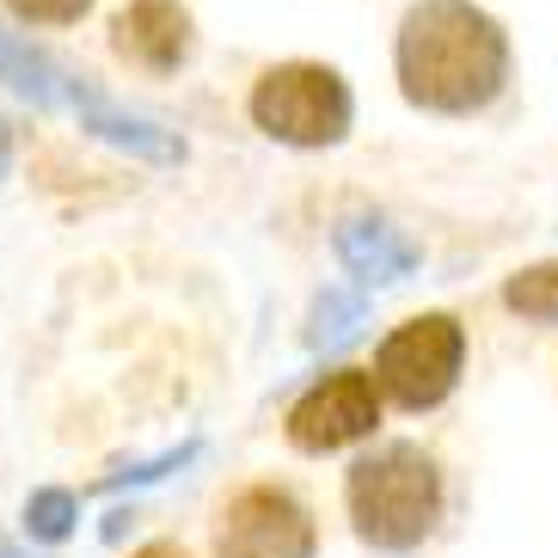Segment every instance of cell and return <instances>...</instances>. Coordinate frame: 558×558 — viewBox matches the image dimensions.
I'll return each mask as SVG.
<instances>
[{
	"label": "cell",
	"instance_id": "cell-1",
	"mask_svg": "<svg viewBox=\"0 0 558 558\" xmlns=\"http://www.w3.org/2000/svg\"><path fill=\"white\" fill-rule=\"evenodd\" d=\"M399 93L417 111L466 117L504 93L509 44L492 13H478L466 0H424L399 25Z\"/></svg>",
	"mask_w": 558,
	"mask_h": 558
},
{
	"label": "cell",
	"instance_id": "cell-2",
	"mask_svg": "<svg viewBox=\"0 0 558 558\" xmlns=\"http://www.w3.org/2000/svg\"><path fill=\"white\" fill-rule=\"evenodd\" d=\"M344 509L362 546L375 553H417L442 527V466L417 442H387L362 454L344 478Z\"/></svg>",
	"mask_w": 558,
	"mask_h": 558
},
{
	"label": "cell",
	"instance_id": "cell-3",
	"mask_svg": "<svg viewBox=\"0 0 558 558\" xmlns=\"http://www.w3.org/2000/svg\"><path fill=\"white\" fill-rule=\"evenodd\" d=\"M252 123L289 148H331L350 130V86L319 62H282L252 86Z\"/></svg>",
	"mask_w": 558,
	"mask_h": 558
},
{
	"label": "cell",
	"instance_id": "cell-4",
	"mask_svg": "<svg viewBox=\"0 0 558 558\" xmlns=\"http://www.w3.org/2000/svg\"><path fill=\"white\" fill-rule=\"evenodd\" d=\"M460 362H466V331L454 313H424L380 344L375 356V387L405 411H429L454 393Z\"/></svg>",
	"mask_w": 558,
	"mask_h": 558
},
{
	"label": "cell",
	"instance_id": "cell-5",
	"mask_svg": "<svg viewBox=\"0 0 558 558\" xmlns=\"http://www.w3.org/2000/svg\"><path fill=\"white\" fill-rule=\"evenodd\" d=\"M319 527L282 485H246L215 522V558H313Z\"/></svg>",
	"mask_w": 558,
	"mask_h": 558
},
{
	"label": "cell",
	"instance_id": "cell-6",
	"mask_svg": "<svg viewBox=\"0 0 558 558\" xmlns=\"http://www.w3.org/2000/svg\"><path fill=\"white\" fill-rule=\"evenodd\" d=\"M375 424H380L375 375L338 368V375H326L319 387H307V393L295 399V411H289V442H295L301 454H338V448L375 436Z\"/></svg>",
	"mask_w": 558,
	"mask_h": 558
},
{
	"label": "cell",
	"instance_id": "cell-7",
	"mask_svg": "<svg viewBox=\"0 0 558 558\" xmlns=\"http://www.w3.org/2000/svg\"><path fill=\"white\" fill-rule=\"evenodd\" d=\"M111 50L148 74H172L191 56V13L179 0H130L111 25Z\"/></svg>",
	"mask_w": 558,
	"mask_h": 558
},
{
	"label": "cell",
	"instance_id": "cell-8",
	"mask_svg": "<svg viewBox=\"0 0 558 558\" xmlns=\"http://www.w3.org/2000/svg\"><path fill=\"white\" fill-rule=\"evenodd\" d=\"M62 105L81 117V130H93L99 142H111V148L135 154V160H154V166L184 160V142H179L172 130H160V123H148V117L117 111V105L105 99V93H93L86 81H62Z\"/></svg>",
	"mask_w": 558,
	"mask_h": 558
},
{
	"label": "cell",
	"instance_id": "cell-9",
	"mask_svg": "<svg viewBox=\"0 0 558 558\" xmlns=\"http://www.w3.org/2000/svg\"><path fill=\"white\" fill-rule=\"evenodd\" d=\"M338 258H344V270L356 282L380 289V282H405L424 252H417V240H405L393 221H380V215H344V221H338Z\"/></svg>",
	"mask_w": 558,
	"mask_h": 558
},
{
	"label": "cell",
	"instance_id": "cell-10",
	"mask_svg": "<svg viewBox=\"0 0 558 558\" xmlns=\"http://www.w3.org/2000/svg\"><path fill=\"white\" fill-rule=\"evenodd\" d=\"M62 81L68 74L44 50H32L13 32H0V86H13L19 99H32V105H62Z\"/></svg>",
	"mask_w": 558,
	"mask_h": 558
},
{
	"label": "cell",
	"instance_id": "cell-11",
	"mask_svg": "<svg viewBox=\"0 0 558 558\" xmlns=\"http://www.w3.org/2000/svg\"><path fill=\"white\" fill-rule=\"evenodd\" d=\"M504 307L522 313V319H541V326H558V258L534 264V270H515L504 282Z\"/></svg>",
	"mask_w": 558,
	"mask_h": 558
},
{
	"label": "cell",
	"instance_id": "cell-12",
	"mask_svg": "<svg viewBox=\"0 0 558 558\" xmlns=\"http://www.w3.org/2000/svg\"><path fill=\"white\" fill-rule=\"evenodd\" d=\"M368 319V307H362V295H319V307H313V319H307V344L313 350H338V344H350L356 338V326Z\"/></svg>",
	"mask_w": 558,
	"mask_h": 558
},
{
	"label": "cell",
	"instance_id": "cell-13",
	"mask_svg": "<svg viewBox=\"0 0 558 558\" xmlns=\"http://www.w3.org/2000/svg\"><path fill=\"white\" fill-rule=\"evenodd\" d=\"M74 522H81V504H74V492H62V485H44V492L25 497V527H32V541H68Z\"/></svg>",
	"mask_w": 558,
	"mask_h": 558
},
{
	"label": "cell",
	"instance_id": "cell-14",
	"mask_svg": "<svg viewBox=\"0 0 558 558\" xmlns=\"http://www.w3.org/2000/svg\"><path fill=\"white\" fill-rule=\"evenodd\" d=\"M19 19H37V25H74V19H86V7L93 0H7Z\"/></svg>",
	"mask_w": 558,
	"mask_h": 558
},
{
	"label": "cell",
	"instance_id": "cell-15",
	"mask_svg": "<svg viewBox=\"0 0 558 558\" xmlns=\"http://www.w3.org/2000/svg\"><path fill=\"white\" fill-rule=\"evenodd\" d=\"M135 558H191V553H184V546H172V541H154V546H142Z\"/></svg>",
	"mask_w": 558,
	"mask_h": 558
},
{
	"label": "cell",
	"instance_id": "cell-16",
	"mask_svg": "<svg viewBox=\"0 0 558 558\" xmlns=\"http://www.w3.org/2000/svg\"><path fill=\"white\" fill-rule=\"evenodd\" d=\"M13 166V135H7V123H0V172Z\"/></svg>",
	"mask_w": 558,
	"mask_h": 558
},
{
	"label": "cell",
	"instance_id": "cell-17",
	"mask_svg": "<svg viewBox=\"0 0 558 558\" xmlns=\"http://www.w3.org/2000/svg\"><path fill=\"white\" fill-rule=\"evenodd\" d=\"M0 558H25V553H19V546L7 541V534H0Z\"/></svg>",
	"mask_w": 558,
	"mask_h": 558
}]
</instances>
